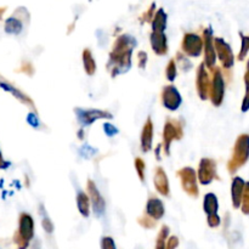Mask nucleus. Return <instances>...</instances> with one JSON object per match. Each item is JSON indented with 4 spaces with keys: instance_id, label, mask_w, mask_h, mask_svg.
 <instances>
[{
    "instance_id": "1",
    "label": "nucleus",
    "mask_w": 249,
    "mask_h": 249,
    "mask_svg": "<svg viewBox=\"0 0 249 249\" xmlns=\"http://www.w3.org/2000/svg\"><path fill=\"white\" fill-rule=\"evenodd\" d=\"M136 41L131 36H123L117 39L114 44L113 53H111V61L109 65H112V75H117L118 73L128 71L131 65V50L135 45Z\"/></svg>"
},
{
    "instance_id": "2",
    "label": "nucleus",
    "mask_w": 249,
    "mask_h": 249,
    "mask_svg": "<svg viewBox=\"0 0 249 249\" xmlns=\"http://www.w3.org/2000/svg\"><path fill=\"white\" fill-rule=\"evenodd\" d=\"M34 236V221L29 214L22 213L18 218V230L14 236L17 249H27Z\"/></svg>"
},
{
    "instance_id": "3",
    "label": "nucleus",
    "mask_w": 249,
    "mask_h": 249,
    "mask_svg": "<svg viewBox=\"0 0 249 249\" xmlns=\"http://www.w3.org/2000/svg\"><path fill=\"white\" fill-rule=\"evenodd\" d=\"M203 45V40L198 36L192 33L186 34L184 40H182V50L192 57H197V56L201 55Z\"/></svg>"
},
{
    "instance_id": "4",
    "label": "nucleus",
    "mask_w": 249,
    "mask_h": 249,
    "mask_svg": "<svg viewBox=\"0 0 249 249\" xmlns=\"http://www.w3.org/2000/svg\"><path fill=\"white\" fill-rule=\"evenodd\" d=\"M0 88H1L2 90H5V91L12 94V96L16 97L19 102L27 105V106L31 107L32 109H36V107H34V102L32 101L31 97H29L28 95L24 94V92L22 91V90H19L17 87H15L11 82H9L7 79H5L1 74H0Z\"/></svg>"
},
{
    "instance_id": "5",
    "label": "nucleus",
    "mask_w": 249,
    "mask_h": 249,
    "mask_svg": "<svg viewBox=\"0 0 249 249\" xmlns=\"http://www.w3.org/2000/svg\"><path fill=\"white\" fill-rule=\"evenodd\" d=\"M181 101V96H180L179 91L174 87L169 85V87H165L163 89L162 102L165 108L170 109V111H175V109L179 108Z\"/></svg>"
},
{
    "instance_id": "6",
    "label": "nucleus",
    "mask_w": 249,
    "mask_h": 249,
    "mask_svg": "<svg viewBox=\"0 0 249 249\" xmlns=\"http://www.w3.org/2000/svg\"><path fill=\"white\" fill-rule=\"evenodd\" d=\"M75 113L78 114V119L83 125H90L95 121L100 118H112L111 114L106 111H100V109H75Z\"/></svg>"
},
{
    "instance_id": "7",
    "label": "nucleus",
    "mask_w": 249,
    "mask_h": 249,
    "mask_svg": "<svg viewBox=\"0 0 249 249\" xmlns=\"http://www.w3.org/2000/svg\"><path fill=\"white\" fill-rule=\"evenodd\" d=\"M216 175V165L215 162L208 158H204L201 160L199 165V181L203 185H208L215 179Z\"/></svg>"
},
{
    "instance_id": "8",
    "label": "nucleus",
    "mask_w": 249,
    "mask_h": 249,
    "mask_svg": "<svg viewBox=\"0 0 249 249\" xmlns=\"http://www.w3.org/2000/svg\"><path fill=\"white\" fill-rule=\"evenodd\" d=\"M195 174L196 173L191 168H184V169H181L179 172L180 178H181L182 187L191 196H194V195L197 196V194H198V189H197L196 185V175Z\"/></svg>"
},
{
    "instance_id": "9",
    "label": "nucleus",
    "mask_w": 249,
    "mask_h": 249,
    "mask_svg": "<svg viewBox=\"0 0 249 249\" xmlns=\"http://www.w3.org/2000/svg\"><path fill=\"white\" fill-rule=\"evenodd\" d=\"M211 100L215 106H219L223 101L224 97V82L223 78H221L220 72L218 70L215 71V74L213 77V82H212V87H211Z\"/></svg>"
},
{
    "instance_id": "10",
    "label": "nucleus",
    "mask_w": 249,
    "mask_h": 249,
    "mask_svg": "<svg viewBox=\"0 0 249 249\" xmlns=\"http://www.w3.org/2000/svg\"><path fill=\"white\" fill-rule=\"evenodd\" d=\"M203 44L204 53H206V61H204V65L208 66L209 68H213V66L215 65V45L213 44L212 32L209 31V29L206 31V33H204Z\"/></svg>"
},
{
    "instance_id": "11",
    "label": "nucleus",
    "mask_w": 249,
    "mask_h": 249,
    "mask_svg": "<svg viewBox=\"0 0 249 249\" xmlns=\"http://www.w3.org/2000/svg\"><path fill=\"white\" fill-rule=\"evenodd\" d=\"M206 65L202 63L201 67L198 70V74H197V89H198V94L201 99L206 100L208 96L209 91H211V87H209V78L208 73L206 71Z\"/></svg>"
},
{
    "instance_id": "12",
    "label": "nucleus",
    "mask_w": 249,
    "mask_h": 249,
    "mask_svg": "<svg viewBox=\"0 0 249 249\" xmlns=\"http://www.w3.org/2000/svg\"><path fill=\"white\" fill-rule=\"evenodd\" d=\"M182 136V131H181V125H175L174 123H172L170 121H168V123L165 124L164 128V133H163V138H164L165 141V151L167 153H169V146L172 143L173 140L175 139H180Z\"/></svg>"
},
{
    "instance_id": "13",
    "label": "nucleus",
    "mask_w": 249,
    "mask_h": 249,
    "mask_svg": "<svg viewBox=\"0 0 249 249\" xmlns=\"http://www.w3.org/2000/svg\"><path fill=\"white\" fill-rule=\"evenodd\" d=\"M214 45H215V51L219 56H220V60L226 67H230L231 63L233 62V58L232 55H231V50H230V46L225 43L224 40L221 39L216 38L214 40Z\"/></svg>"
},
{
    "instance_id": "14",
    "label": "nucleus",
    "mask_w": 249,
    "mask_h": 249,
    "mask_svg": "<svg viewBox=\"0 0 249 249\" xmlns=\"http://www.w3.org/2000/svg\"><path fill=\"white\" fill-rule=\"evenodd\" d=\"M88 191H89L90 196H91L92 207H94L95 214H97L99 216L102 215L105 212V202L104 199H102L101 195H100L99 191H97L96 186H95L91 181H90L89 185H88Z\"/></svg>"
},
{
    "instance_id": "15",
    "label": "nucleus",
    "mask_w": 249,
    "mask_h": 249,
    "mask_svg": "<svg viewBox=\"0 0 249 249\" xmlns=\"http://www.w3.org/2000/svg\"><path fill=\"white\" fill-rule=\"evenodd\" d=\"M147 214L155 220H160L164 215V206L157 197H151L147 202Z\"/></svg>"
},
{
    "instance_id": "16",
    "label": "nucleus",
    "mask_w": 249,
    "mask_h": 249,
    "mask_svg": "<svg viewBox=\"0 0 249 249\" xmlns=\"http://www.w3.org/2000/svg\"><path fill=\"white\" fill-rule=\"evenodd\" d=\"M151 44L152 49L157 55H165L168 51L167 48V39L163 33H155L151 34Z\"/></svg>"
},
{
    "instance_id": "17",
    "label": "nucleus",
    "mask_w": 249,
    "mask_h": 249,
    "mask_svg": "<svg viewBox=\"0 0 249 249\" xmlns=\"http://www.w3.org/2000/svg\"><path fill=\"white\" fill-rule=\"evenodd\" d=\"M152 122L148 118L142 129V134H141V148H142L143 152H148L151 150V146H152Z\"/></svg>"
},
{
    "instance_id": "18",
    "label": "nucleus",
    "mask_w": 249,
    "mask_h": 249,
    "mask_svg": "<svg viewBox=\"0 0 249 249\" xmlns=\"http://www.w3.org/2000/svg\"><path fill=\"white\" fill-rule=\"evenodd\" d=\"M155 185L158 192H160L162 195H165V196L169 195V185H168L167 175H165L164 170L162 168H157V172H156L155 177Z\"/></svg>"
},
{
    "instance_id": "19",
    "label": "nucleus",
    "mask_w": 249,
    "mask_h": 249,
    "mask_svg": "<svg viewBox=\"0 0 249 249\" xmlns=\"http://www.w3.org/2000/svg\"><path fill=\"white\" fill-rule=\"evenodd\" d=\"M22 28H23V24H22V21L19 18H17L16 16H11L5 21V32L7 34H19L22 32Z\"/></svg>"
},
{
    "instance_id": "20",
    "label": "nucleus",
    "mask_w": 249,
    "mask_h": 249,
    "mask_svg": "<svg viewBox=\"0 0 249 249\" xmlns=\"http://www.w3.org/2000/svg\"><path fill=\"white\" fill-rule=\"evenodd\" d=\"M203 208L208 215L216 214V212H218V199H216L215 195L213 194L206 195V197H204Z\"/></svg>"
},
{
    "instance_id": "21",
    "label": "nucleus",
    "mask_w": 249,
    "mask_h": 249,
    "mask_svg": "<svg viewBox=\"0 0 249 249\" xmlns=\"http://www.w3.org/2000/svg\"><path fill=\"white\" fill-rule=\"evenodd\" d=\"M165 23H167V15L163 10H160L156 15L155 19H153V32L155 33H163L165 29Z\"/></svg>"
},
{
    "instance_id": "22",
    "label": "nucleus",
    "mask_w": 249,
    "mask_h": 249,
    "mask_svg": "<svg viewBox=\"0 0 249 249\" xmlns=\"http://www.w3.org/2000/svg\"><path fill=\"white\" fill-rule=\"evenodd\" d=\"M83 62H84L85 72L89 75L94 74L95 70H96V63H95L91 53L89 50H84V53H83Z\"/></svg>"
},
{
    "instance_id": "23",
    "label": "nucleus",
    "mask_w": 249,
    "mask_h": 249,
    "mask_svg": "<svg viewBox=\"0 0 249 249\" xmlns=\"http://www.w3.org/2000/svg\"><path fill=\"white\" fill-rule=\"evenodd\" d=\"M78 202V209L82 213L83 216L89 215V198L84 192H79L77 197Z\"/></svg>"
},
{
    "instance_id": "24",
    "label": "nucleus",
    "mask_w": 249,
    "mask_h": 249,
    "mask_svg": "<svg viewBox=\"0 0 249 249\" xmlns=\"http://www.w3.org/2000/svg\"><path fill=\"white\" fill-rule=\"evenodd\" d=\"M169 235V228L163 226L160 231L157 241H156V249H167V238Z\"/></svg>"
},
{
    "instance_id": "25",
    "label": "nucleus",
    "mask_w": 249,
    "mask_h": 249,
    "mask_svg": "<svg viewBox=\"0 0 249 249\" xmlns=\"http://www.w3.org/2000/svg\"><path fill=\"white\" fill-rule=\"evenodd\" d=\"M165 74L169 80H174L177 77V65H175L174 60H170L169 63L167 66V71H165Z\"/></svg>"
},
{
    "instance_id": "26",
    "label": "nucleus",
    "mask_w": 249,
    "mask_h": 249,
    "mask_svg": "<svg viewBox=\"0 0 249 249\" xmlns=\"http://www.w3.org/2000/svg\"><path fill=\"white\" fill-rule=\"evenodd\" d=\"M101 249H117L116 243L111 237H104L101 240Z\"/></svg>"
},
{
    "instance_id": "27",
    "label": "nucleus",
    "mask_w": 249,
    "mask_h": 249,
    "mask_svg": "<svg viewBox=\"0 0 249 249\" xmlns=\"http://www.w3.org/2000/svg\"><path fill=\"white\" fill-rule=\"evenodd\" d=\"M135 168L139 173V177L143 181V170H145V164H143L142 160L141 158H136L135 160Z\"/></svg>"
},
{
    "instance_id": "28",
    "label": "nucleus",
    "mask_w": 249,
    "mask_h": 249,
    "mask_svg": "<svg viewBox=\"0 0 249 249\" xmlns=\"http://www.w3.org/2000/svg\"><path fill=\"white\" fill-rule=\"evenodd\" d=\"M208 225L211 228H218L220 225V218L218 214H213V215H208Z\"/></svg>"
},
{
    "instance_id": "29",
    "label": "nucleus",
    "mask_w": 249,
    "mask_h": 249,
    "mask_svg": "<svg viewBox=\"0 0 249 249\" xmlns=\"http://www.w3.org/2000/svg\"><path fill=\"white\" fill-rule=\"evenodd\" d=\"M179 247V238L177 236H172L167 240V249H177Z\"/></svg>"
},
{
    "instance_id": "30",
    "label": "nucleus",
    "mask_w": 249,
    "mask_h": 249,
    "mask_svg": "<svg viewBox=\"0 0 249 249\" xmlns=\"http://www.w3.org/2000/svg\"><path fill=\"white\" fill-rule=\"evenodd\" d=\"M43 228H44V230H45L48 233L53 232V223L50 221V219H49V218H44L43 219Z\"/></svg>"
},
{
    "instance_id": "31",
    "label": "nucleus",
    "mask_w": 249,
    "mask_h": 249,
    "mask_svg": "<svg viewBox=\"0 0 249 249\" xmlns=\"http://www.w3.org/2000/svg\"><path fill=\"white\" fill-rule=\"evenodd\" d=\"M27 122H28V123L31 124L32 126H34V128H36V126H39L38 117H36V114H33V113H29V114H28V117H27Z\"/></svg>"
},
{
    "instance_id": "32",
    "label": "nucleus",
    "mask_w": 249,
    "mask_h": 249,
    "mask_svg": "<svg viewBox=\"0 0 249 249\" xmlns=\"http://www.w3.org/2000/svg\"><path fill=\"white\" fill-rule=\"evenodd\" d=\"M104 129H105V131H106V133H107V135H108V136H113L114 134L117 133V129L114 128V126L112 125V124H108V123H106V124H105Z\"/></svg>"
},
{
    "instance_id": "33",
    "label": "nucleus",
    "mask_w": 249,
    "mask_h": 249,
    "mask_svg": "<svg viewBox=\"0 0 249 249\" xmlns=\"http://www.w3.org/2000/svg\"><path fill=\"white\" fill-rule=\"evenodd\" d=\"M146 61H147V55H146V53H143V51L139 53V66H140L141 68L145 67Z\"/></svg>"
},
{
    "instance_id": "34",
    "label": "nucleus",
    "mask_w": 249,
    "mask_h": 249,
    "mask_svg": "<svg viewBox=\"0 0 249 249\" xmlns=\"http://www.w3.org/2000/svg\"><path fill=\"white\" fill-rule=\"evenodd\" d=\"M6 167H7V163L4 160V158H2V155H1V151H0V169Z\"/></svg>"
},
{
    "instance_id": "35",
    "label": "nucleus",
    "mask_w": 249,
    "mask_h": 249,
    "mask_svg": "<svg viewBox=\"0 0 249 249\" xmlns=\"http://www.w3.org/2000/svg\"><path fill=\"white\" fill-rule=\"evenodd\" d=\"M5 10H6V7H0V19H1V16L5 12Z\"/></svg>"
}]
</instances>
